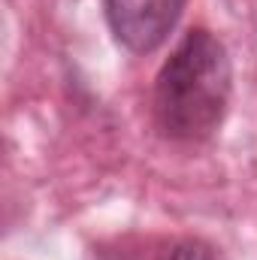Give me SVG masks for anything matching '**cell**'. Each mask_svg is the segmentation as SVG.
<instances>
[{"label": "cell", "mask_w": 257, "mask_h": 260, "mask_svg": "<svg viewBox=\"0 0 257 260\" xmlns=\"http://www.w3.org/2000/svg\"><path fill=\"white\" fill-rule=\"evenodd\" d=\"M233 97V61L221 37L191 27L157 70L154 127L170 142H203L224 124Z\"/></svg>", "instance_id": "6da1fadb"}, {"label": "cell", "mask_w": 257, "mask_h": 260, "mask_svg": "<svg viewBox=\"0 0 257 260\" xmlns=\"http://www.w3.org/2000/svg\"><path fill=\"white\" fill-rule=\"evenodd\" d=\"M160 260H215V251L203 239H179L164 251Z\"/></svg>", "instance_id": "3957f363"}, {"label": "cell", "mask_w": 257, "mask_h": 260, "mask_svg": "<svg viewBox=\"0 0 257 260\" xmlns=\"http://www.w3.org/2000/svg\"><path fill=\"white\" fill-rule=\"evenodd\" d=\"M188 0H103L106 24L130 55L157 52L176 30Z\"/></svg>", "instance_id": "7a4b0ae2"}]
</instances>
